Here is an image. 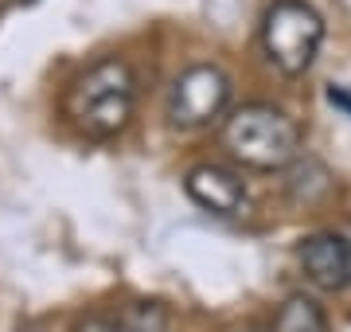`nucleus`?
I'll list each match as a JSON object with an SVG mask.
<instances>
[{"mask_svg": "<svg viewBox=\"0 0 351 332\" xmlns=\"http://www.w3.org/2000/svg\"><path fill=\"white\" fill-rule=\"evenodd\" d=\"M137 106V78L121 59H98L66 86L63 117L82 137L106 141L121 133Z\"/></svg>", "mask_w": 351, "mask_h": 332, "instance_id": "f257e3e1", "label": "nucleus"}, {"mask_svg": "<svg viewBox=\"0 0 351 332\" xmlns=\"http://www.w3.org/2000/svg\"><path fill=\"white\" fill-rule=\"evenodd\" d=\"M184 192L211 215H242L250 204L246 180L223 165H195L184 176Z\"/></svg>", "mask_w": 351, "mask_h": 332, "instance_id": "423d86ee", "label": "nucleus"}, {"mask_svg": "<svg viewBox=\"0 0 351 332\" xmlns=\"http://www.w3.org/2000/svg\"><path fill=\"white\" fill-rule=\"evenodd\" d=\"M230 106V78L223 67L195 63L184 75H176L168 90V121L176 129H203L219 121Z\"/></svg>", "mask_w": 351, "mask_h": 332, "instance_id": "20e7f679", "label": "nucleus"}, {"mask_svg": "<svg viewBox=\"0 0 351 332\" xmlns=\"http://www.w3.org/2000/svg\"><path fill=\"white\" fill-rule=\"evenodd\" d=\"M274 332H332L328 329V313L316 305L313 297L293 294L281 301L274 317Z\"/></svg>", "mask_w": 351, "mask_h": 332, "instance_id": "6e6552de", "label": "nucleus"}, {"mask_svg": "<svg viewBox=\"0 0 351 332\" xmlns=\"http://www.w3.org/2000/svg\"><path fill=\"white\" fill-rule=\"evenodd\" d=\"M223 145L242 168L281 172L301 156V129L285 110L269 102H250L226 117Z\"/></svg>", "mask_w": 351, "mask_h": 332, "instance_id": "f03ea898", "label": "nucleus"}, {"mask_svg": "<svg viewBox=\"0 0 351 332\" xmlns=\"http://www.w3.org/2000/svg\"><path fill=\"white\" fill-rule=\"evenodd\" d=\"M75 332H117V329H113V317H86Z\"/></svg>", "mask_w": 351, "mask_h": 332, "instance_id": "9d476101", "label": "nucleus"}, {"mask_svg": "<svg viewBox=\"0 0 351 332\" xmlns=\"http://www.w3.org/2000/svg\"><path fill=\"white\" fill-rule=\"evenodd\" d=\"M328 98H332L336 106H343V110H351V94L343 86H332V90H328Z\"/></svg>", "mask_w": 351, "mask_h": 332, "instance_id": "9b49d317", "label": "nucleus"}, {"mask_svg": "<svg viewBox=\"0 0 351 332\" xmlns=\"http://www.w3.org/2000/svg\"><path fill=\"white\" fill-rule=\"evenodd\" d=\"M289 195L297 204H320L328 192H332V176L320 161H308V156H297L289 165V180H285Z\"/></svg>", "mask_w": 351, "mask_h": 332, "instance_id": "0eeeda50", "label": "nucleus"}, {"mask_svg": "<svg viewBox=\"0 0 351 332\" xmlns=\"http://www.w3.org/2000/svg\"><path fill=\"white\" fill-rule=\"evenodd\" d=\"M297 262L304 278L324 294H339L351 281V243L336 230H316L297 243Z\"/></svg>", "mask_w": 351, "mask_h": 332, "instance_id": "39448f33", "label": "nucleus"}, {"mask_svg": "<svg viewBox=\"0 0 351 332\" xmlns=\"http://www.w3.org/2000/svg\"><path fill=\"white\" fill-rule=\"evenodd\" d=\"M223 332H274V329H262V324H254V320H242V324H230Z\"/></svg>", "mask_w": 351, "mask_h": 332, "instance_id": "f8f14e48", "label": "nucleus"}, {"mask_svg": "<svg viewBox=\"0 0 351 332\" xmlns=\"http://www.w3.org/2000/svg\"><path fill=\"white\" fill-rule=\"evenodd\" d=\"M324 43V20L308 0H274L262 16L265 59L289 78H301Z\"/></svg>", "mask_w": 351, "mask_h": 332, "instance_id": "7ed1b4c3", "label": "nucleus"}, {"mask_svg": "<svg viewBox=\"0 0 351 332\" xmlns=\"http://www.w3.org/2000/svg\"><path fill=\"white\" fill-rule=\"evenodd\" d=\"M117 332H172V317L160 301H133L113 317Z\"/></svg>", "mask_w": 351, "mask_h": 332, "instance_id": "1a4fd4ad", "label": "nucleus"}]
</instances>
